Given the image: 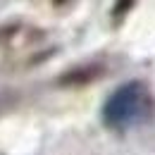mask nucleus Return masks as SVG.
Instances as JSON below:
<instances>
[{
  "instance_id": "1",
  "label": "nucleus",
  "mask_w": 155,
  "mask_h": 155,
  "mask_svg": "<svg viewBox=\"0 0 155 155\" xmlns=\"http://www.w3.org/2000/svg\"><path fill=\"white\" fill-rule=\"evenodd\" d=\"M150 110L153 103L148 98V91L141 84H127L119 86L105 103V122L115 129H127L138 122H146Z\"/></svg>"
}]
</instances>
